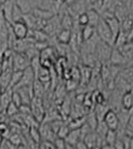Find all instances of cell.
Instances as JSON below:
<instances>
[{"label": "cell", "instance_id": "1", "mask_svg": "<svg viewBox=\"0 0 133 149\" xmlns=\"http://www.w3.org/2000/svg\"><path fill=\"white\" fill-rule=\"evenodd\" d=\"M95 29H96V34H97L98 38H100L101 41L107 43L110 46H114L115 38H114V36H113L112 32H111L109 26L107 25L106 21L102 17L100 18V22H98Z\"/></svg>", "mask_w": 133, "mask_h": 149}, {"label": "cell", "instance_id": "2", "mask_svg": "<svg viewBox=\"0 0 133 149\" xmlns=\"http://www.w3.org/2000/svg\"><path fill=\"white\" fill-rule=\"evenodd\" d=\"M31 66V61L24 53L14 52L13 55V69L14 71H25Z\"/></svg>", "mask_w": 133, "mask_h": 149}, {"label": "cell", "instance_id": "3", "mask_svg": "<svg viewBox=\"0 0 133 149\" xmlns=\"http://www.w3.org/2000/svg\"><path fill=\"white\" fill-rule=\"evenodd\" d=\"M12 27V32H13L14 36H15L16 39H26L29 36V32H30V29L26 23L23 20L16 21V22L11 24Z\"/></svg>", "mask_w": 133, "mask_h": 149}, {"label": "cell", "instance_id": "4", "mask_svg": "<svg viewBox=\"0 0 133 149\" xmlns=\"http://www.w3.org/2000/svg\"><path fill=\"white\" fill-rule=\"evenodd\" d=\"M31 113L38 121L41 122L44 118V107H43V102L41 97H34L31 100Z\"/></svg>", "mask_w": 133, "mask_h": 149}, {"label": "cell", "instance_id": "5", "mask_svg": "<svg viewBox=\"0 0 133 149\" xmlns=\"http://www.w3.org/2000/svg\"><path fill=\"white\" fill-rule=\"evenodd\" d=\"M103 121L106 124V126L108 127V129L117 131L118 127H119L120 119L118 114L113 109H108L106 111L104 117H103Z\"/></svg>", "mask_w": 133, "mask_h": 149}, {"label": "cell", "instance_id": "6", "mask_svg": "<svg viewBox=\"0 0 133 149\" xmlns=\"http://www.w3.org/2000/svg\"><path fill=\"white\" fill-rule=\"evenodd\" d=\"M39 130L41 136H42V141H52V142H54L56 138L58 137L56 132L53 130L52 126L50 125V123H47V122L40 124Z\"/></svg>", "mask_w": 133, "mask_h": 149}, {"label": "cell", "instance_id": "7", "mask_svg": "<svg viewBox=\"0 0 133 149\" xmlns=\"http://www.w3.org/2000/svg\"><path fill=\"white\" fill-rule=\"evenodd\" d=\"M110 45H108L107 43L103 42V41L100 40L97 46H96V54H97L98 58L101 60V61H107V60L110 59L111 56V52H112V49H111Z\"/></svg>", "mask_w": 133, "mask_h": 149}, {"label": "cell", "instance_id": "8", "mask_svg": "<svg viewBox=\"0 0 133 149\" xmlns=\"http://www.w3.org/2000/svg\"><path fill=\"white\" fill-rule=\"evenodd\" d=\"M14 7H15V0H5L1 7V10L3 12L4 17L11 24H12V15H13Z\"/></svg>", "mask_w": 133, "mask_h": 149}, {"label": "cell", "instance_id": "9", "mask_svg": "<svg viewBox=\"0 0 133 149\" xmlns=\"http://www.w3.org/2000/svg\"><path fill=\"white\" fill-rule=\"evenodd\" d=\"M109 61L112 65H122V64L126 63L127 59L121 53V51H120L117 47H115L112 49Z\"/></svg>", "mask_w": 133, "mask_h": 149}, {"label": "cell", "instance_id": "10", "mask_svg": "<svg viewBox=\"0 0 133 149\" xmlns=\"http://www.w3.org/2000/svg\"><path fill=\"white\" fill-rule=\"evenodd\" d=\"M16 5L20 9L23 14H29L32 13L35 5H34L32 0H15Z\"/></svg>", "mask_w": 133, "mask_h": 149}, {"label": "cell", "instance_id": "11", "mask_svg": "<svg viewBox=\"0 0 133 149\" xmlns=\"http://www.w3.org/2000/svg\"><path fill=\"white\" fill-rule=\"evenodd\" d=\"M72 30H69V29L62 28L57 34V40L59 41V43L62 45L70 44L72 41Z\"/></svg>", "mask_w": 133, "mask_h": 149}, {"label": "cell", "instance_id": "12", "mask_svg": "<svg viewBox=\"0 0 133 149\" xmlns=\"http://www.w3.org/2000/svg\"><path fill=\"white\" fill-rule=\"evenodd\" d=\"M66 142L70 145L76 146L77 143L79 142V140H81V129H71L70 133L68 134V136L65 138Z\"/></svg>", "mask_w": 133, "mask_h": 149}, {"label": "cell", "instance_id": "13", "mask_svg": "<svg viewBox=\"0 0 133 149\" xmlns=\"http://www.w3.org/2000/svg\"><path fill=\"white\" fill-rule=\"evenodd\" d=\"M121 104L122 107L126 111H129L133 107V92L132 91H127L123 93L121 97Z\"/></svg>", "mask_w": 133, "mask_h": 149}, {"label": "cell", "instance_id": "14", "mask_svg": "<svg viewBox=\"0 0 133 149\" xmlns=\"http://www.w3.org/2000/svg\"><path fill=\"white\" fill-rule=\"evenodd\" d=\"M81 33L83 41L84 42H86V41L91 40V38H93V36L96 34V29H95V27H93V26H91L88 24V25L81 27Z\"/></svg>", "mask_w": 133, "mask_h": 149}, {"label": "cell", "instance_id": "15", "mask_svg": "<svg viewBox=\"0 0 133 149\" xmlns=\"http://www.w3.org/2000/svg\"><path fill=\"white\" fill-rule=\"evenodd\" d=\"M100 139V136L96 133V131H91V133H88V135L84 137V141L86 143V145H88L89 148H91V147H93V146H100L98 145Z\"/></svg>", "mask_w": 133, "mask_h": 149}, {"label": "cell", "instance_id": "16", "mask_svg": "<svg viewBox=\"0 0 133 149\" xmlns=\"http://www.w3.org/2000/svg\"><path fill=\"white\" fill-rule=\"evenodd\" d=\"M61 27L63 29H69V30H72L74 27V17L68 11L63 15L61 19Z\"/></svg>", "mask_w": 133, "mask_h": 149}, {"label": "cell", "instance_id": "17", "mask_svg": "<svg viewBox=\"0 0 133 149\" xmlns=\"http://www.w3.org/2000/svg\"><path fill=\"white\" fill-rule=\"evenodd\" d=\"M86 13H88V19H89V25L93 26V27H96L101 18V16L100 15V12L97 10H95V9H88V10L86 11Z\"/></svg>", "mask_w": 133, "mask_h": 149}, {"label": "cell", "instance_id": "18", "mask_svg": "<svg viewBox=\"0 0 133 149\" xmlns=\"http://www.w3.org/2000/svg\"><path fill=\"white\" fill-rule=\"evenodd\" d=\"M133 29V15H128L121 20V31L127 33V35L131 32Z\"/></svg>", "mask_w": 133, "mask_h": 149}, {"label": "cell", "instance_id": "19", "mask_svg": "<svg viewBox=\"0 0 133 149\" xmlns=\"http://www.w3.org/2000/svg\"><path fill=\"white\" fill-rule=\"evenodd\" d=\"M118 49L121 51V53L124 55L127 60L133 58V43L131 41H128V42H126L123 46L119 47Z\"/></svg>", "mask_w": 133, "mask_h": 149}, {"label": "cell", "instance_id": "20", "mask_svg": "<svg viewBox=\"0 0 133 149\" xmlns=\"http://www.w3.org/2000/svg\"><path fill=\"white\" fill-rule=\"evenodd\" d=\"M23 76V71H13L11 76V81H10V85H9L8 88H11V90H14L17 86L19 85L21 79H22Z\"/></svg>", "mask_w": 133, "mask_h": 149}, {"label": "cell", "instance_id": "21", "mask_svg": "<svg viewBox=\"0 0 133 149\" xmlns=\"http://www.w3.org/2000/svg\"><path fill=\"white\" fill-rule=\"evenodd\" d=\"M33 93L34 97H41L44 95V84L38 79H36L33 83Z\"/></svg>", "mask_w": 133, "mask_h": 149}, {"label": "cell", "instance_id": "22", "mask_svg": "<svg viewBox=\"0 0 133 149\" xmlns=\"http://www.w3.org/2000/svg\"><path fill=\"white\" fill-rule=\"evenodd\" d=\"M81 81L84 84H88L89 80L91 79V76H93V70L89 66H86L84 65L83 68H81Z\"/></svg>", "mask_w": 133, "mask_h": 149}, {"label": "cell", "instance_id": "23", "mask_svg": "<svg viewBox=\"0 0 133 149\" xmlns=\"http://www.w3.org/2000/svg\"><path fill=\"white\" fill-rule=\"evenodd\" d=\"M29 136L35 140L36 142L41 143L42 142V136H41L39 127L38 126H30V129H29Z\"/></svg>", "mask_w": 133, "mask_h": 149}, {"label": "cell", "instance_id": "24", "mask_svg": "<svg viewBox=\"0 0 133 149\" xmlns=\"http://www.w3.org/2000/svg\"><path fill=\"white\" fill-rule=\"evenodd\" d=\"M105 142L106 144H109V145L113 146L115 144L117 140V132L116 130H111V129H108L107 132L105 134Z\"/></svg>", "mask_w": 133, "mask_h": 149}, {"label": "cell", "instance_id": "25", "mask_svg": "<svg viewBox=\"0 0 133 149\" xmlns=\"http://www.w3.org/2000/svg\"><path fill=\"white\" fill-rule=\"evenodd\" d=\"M11 143H13L14 145L19 147L20 145L24 144V137L21 134H19V132H12V134L10 135V137L8 139Z\"/></svg>", "mask_w": 133, "mask_h": 149}, {"label": "cell", "instance_id": "26", "mask_svg": "<svg viewBox=\"0 0 133 149\" xmlns=\"http://www.w3.org/2000/svg\"><path fill=\"white\" fill-rule=\"evenodd\" d=\"M86 122L88 124L89 126H91V128L93 129V131H95L96 127H97V124H98V118H97V116H96L95 112H91V113H89L88 115V117H86Z\"/></svg>", "mask_w": 133, "mask_h": 149}, {"label": "cell", "instance_id": "27", "mask_svg": "<svg viewBox=\"0 0 133 149\" xmlns=\"http://www.w3.org/2000/svg\"><path fill=\"white\" fill-rule=\"evenodd\" d=\"M126 42H128V35L127 33L123 32V31H120V33L117 35L116 39H115V46L117 48L123 46Z\"/></svg>", "mask_w": 133, "mask_h": 149}, {"label": "cell", "instance_id": "28", "mask_svg": "<svg viewBox=\"0 0 133 149\" xmlns=\"http://www.w3.org/2000/svg\"><path fill=\"white\" fill-rule=\"evenodd\" d=\"M86 1L88 3V9H95V10L100 11L102 9L104 0H86Z\"/></svg>", "mask_w": 133, "mask_h": 149}, {"label": "cell", "instance_id": "29", "mask_svg": "<svg viewBox=\"0 0 133 149\" xmlns=\"http://www.w3.org/2000/svg\"><path fill=\"white\" fill-rule=\"evenodd\" d=\"M70 79H72V80L77 81H81V72L79 67H72V68L70 70Z\"/></svg>", "mask_w": 133, "mask_h": 149}, {"label": "cell", "instance_id": "30", "mask_svg": "<svg viewBox=\"0 0 133 149\" xmlns=\"http://www.w3.org/2000/svg\"><path fill=\"white\" fill-rule=\"evenodd\" d=\"M19 111H20V110H19V107H17L15 103L12 102L7 105V107L5 109V113L6 115H8V116H14V115H16Z\"/></svg>", "mask_w": 133, "mask_h": 149}, {"label": "cell", "instance_id": "31", "mask_svg": "<svg viewBox=\"0 0 133 149\" xmlns=\"http://www.w3.org/2000/svg\"><path fill=\"white\" fill-rule=\"evenodd\" d=\"M24 145L27 147V149H40V143L33 140L30 136H28L27 139L24 138Z\"/></svg>", "mask_w": 133, "mask_h": 149}, {"label": "cell", "instance_id": "32", "mask_svg": "<svg viewBox=\"0 0 133 149\" xmlns=\"http://www.w3.org/2000/svg\"><path fill=\"white\" fill-rule=\"evenodd\" d=\"M77 21H78V24L79 26L81 27H84V26H86L89 24V19H88V13L84 12V13H81L77 17Z\"/></svg>", "mask_w": 133, "mask_h": 149}, {"label": "cell", "instance_id": "33", "mask_svg": "<svg viewBox=\"0 0 133 149\" xmlns=\"http://www.w3.org/2000/svg\"><path fill=\"white\" fill-rule=\"evenodd\" d=\"M70 131H71V128H70L69 124H63L61 126V128L59 129V131L57 132V136L60 138H66L68 136V134L70 133Z\"/></svg>", "mask_w": 133, "mask_h": 149}, {"label": "cell", "instance_id": "34", "mask_svg": "<svg viewBox=\"0 0 133 149\" xmlns=\"http://www.w3.org/2000/svg\"><path fill=\"white\" fill-rule=\"evenodd\" d=\"M12 102H14L19 107L23 104L22 97H21L20 93L17 92V91H13V93H12Z\"/></svg>", "mask_w": 133, "mask_h": 149}, {"label": "cell", "instance_id": "35", "mask_svg": "<svg viewBox=\"0 0 133 149\" xmlns=\"http://www.w3.org/2000/svg\"><path fill=\"white\" fill-rule=\"evenodd\" d=\"M54 143H55L57 149H67V142L64 138L57 137L56 140L54 141Z\"/></svg>", "mask_w": 133, "mask_h": 149}, {"label": "cell", "instance_id": "36", "mask_svg": "<svg viewBox=\"0 0 133 149\" xmlns=\"http://www.w3.org/2000/svg\"><path fill=\"white\" fill-rule=\"evenodd\" d=\"M78 84H79V81H75V80H72V79H68V81H67V90L68 91H74V90H76L77 88V86H78Z\"/></svg>", "mask_w": 133, "mask_h": 149}, {"label": "cell", "instance_id": "37", "mask_svg": "<svg viewBox=\"0 0 133 149\" xmlns=\"http://www.w3.org/2000/svg\"><path fill=\"white\" fill-rule=\"evenodd\" d=\"M43 144L45 146V149H57L55 143L52 142V141H42Z\"/></svg>", "mask_w": 133, "mask_h": 149}, {"label": "cell", "instance_id": "38", "mask_svg": "<svg viewBox=\"0 0 133 149\" xmlns=\"http://www.w3.org/2000/svg\"><path fill=\"white\" fill-rule=\"evenodd\" d=\"M113 146H114V149H126L121 139H117L116 142H115V144Z\"/></svg>", "mask_w": 133, "mask_h": 149}, {"label": "cell", "instance_id": "39", "mask_svg": "<svg viewBox=\"0 0 133 149\" xmlns=\"http://www.w3.org/2000/svg\"><path fill=\"white\" fill-rule=\"evenodd\" d=\"M77 149H89V147L86 145V143L84 140H79L76 145Z\"/></svg>", "mask_w": 133, "mask_h": 149}, {"label": "cell", "instance_id": "40", "mask_svg": "<svg viewBox=\"0 0 133 149\" xmlns=\"http://www.w3.org/2000/svg\"><path fill=\"white\" fill-rule=\"evenodd\" d=\"M9 127H8V125L5 123V122H0V134L2 133V132H4L5 130H7Z\"/></svg>", "mask_w": 133, "mask_h": 149}, {"label": "cell", "instance_id": "41", "mask_svg": "<svg viewBox=\"0 0 133 149\" xmlns=\"http://www.w3.org/2000/svg\"><path fill=\"white\" fill-rule=\"evenodd\" d=\"M101 149H113L112 146L109 145V144H104V145L101 146Z\"/></svg>", "mask_w": 133, "mask_h": 149}, {"label": "cell", "instance_id": "42", "mask_svg": "<svg viewBox=\"0 0 133 149\" xmlns=\"http://www.w3.org/2000/svg\"><path fill=\"white\" fill-rule=\"evenodd\" d=\"M67 149H77V148H76V146L70 145V144L67 143Z\"/></svg>", "mask_w": 133, "mask_h": 149}, {"label": "cell", "instance_id": "43", "mask_svg": "<svg viewBox=\"0 0 133 149\" xmlns=\"http://www.w3.org/2000/svg\"><path fill=\"white\" fill-rule=\"evenodd\" d=\"M4 92H5V90H4V88H2L1 86H0V97H1V95H3V93H4Z\"/></svg>", "mask_w": 133, "mask_h": 149}, {"label": "cell", "instance_id": "44", "mask_svg": "<svg viewBox=\"0 0 133 149\" xmlns=\"http://www.w3.org/2000/svg\"><path fill=\"white\" fill-rule=\"evenodd\" d=\"M2 73H3V67H2V64H1V62H0V76H1Z\"/></svg>", "mask_w": 133, "mask_h": 149}, {"label": "cell", "instance_id": "45", "mask_svg": "<svg viewBox=\"0 0 133 149\" xmlns=\"http://www.w3.org/2000/svg\"><path fill=\"white\" fill-rule=\"evenodd\" d=\"M89 149H101V147H100V146H93V147H91Z\"/></svg>", "mask_w": 133, "mask_h": 149}, {"label": "cell", "instance_id": "46", "mask_svg": "<svg viewBox=\"0 0 133 149\" xmlns=\"http://www.w3.org/2000/svg\"><path fill=\"white\" fill-rule=\"evenodd\" d=\"M130 7H131V9L133 10V0H130Z\"/></svg>", "mask_w": 133, "mask_h": 149}, {"label": "cell", "instance_id": "47", "mask_svg": "<svg viewBox=\"0 0 133 149\" xmlns=\"http://www.w3.org/2000/svg\"><path fill=\"white\" fill-rule=\"evenodd\" d=\"M53 1H58V0H53Z\"/></svg>", "mask_w": 133, "mask_h": 149}]
</instances>
